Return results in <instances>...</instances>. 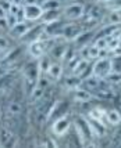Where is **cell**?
Here are the masks:
<instances>
[{"mask_svg": "<svg viewBox=\"0 0 121 148\" xmlns=\"http://www.w3.org/2000/svg\"><path fill=\"white\" fill-rule=\"evenodd\" d=\"M29 24H26L25 21H17L11 28H10V36H13L14 39H21L29 31Z\"/></svg>", "mask_w": 121, "mask_h": 148, "instance_id": "9a60e30c", "label": "cell"}, {"mask_svg": "<svg viewBox=\"0 0 121 148\" xmlns=\"http://www.w3.org/2000/svg\"><path fill=\"white\" fill-rule=\"evenodd\" d=\"M88 66H89V62H88V60L85 58V60H79V62L72 68V75H75V76H82L85 71L88 69Z\"/></svg>", "mask_w": 121, "mask_h": 148, "instance_id": "484cf974", "label": "cell"}, {"mask_svg": "<svg viewBox=\"0 0 121 148\" xmlns=\"http://www.w3.org/2000/svg\"><path fill=\"white\" fill-rule=\"evenodd\" d=\"M102 3H104V7L108 8L110 11L121 10V0H106V1H102Z\"/></svg>", "mask_w": 121, "mask_h": 148, "instance_id": "f546056e", "label": "cell"}, {"mask_svg": "<svg viewBox=\"0 0 121 148\" xmlns=\"http://www.w3.org/2000/svg\"><path fill=\"white\" fill-rule=\"evenodd\" d=\"M24 4H36V0H22Z\"/></svg>", "mask_w": 121, "mask_h": 148, "instance_id": "e575fe53", "label": "cell"}, {"mask_svg": "<svg viewBox=\"0 0 121 148\" xmlns=\"http://www.w3.org/2000/svg\"><path fill=\"white\" fill-rule=\"evenodd\" d=\"M40 19L43 21V24H49V22L58 21V19H60V8H57V10H47V11H43Z\"/></svg>", "mask_w": 121, "mask_h": 148, "instance_id": "7402d4cb", "label": "cell"}, {"mask_svg": "<svg viewBox=\"0 0 121 148\" xmlns=\"http://www.w3.org/2000/svg\"><path fill=\"white\" fill-rule=\"evenodd\" d=\"M22 11H24V18L28 19V21H36L43 14L42 7L38 6V4H24Z\"/></svg>", "mask_w": 121, "mask_h": 148, "instance_id": "4fadbf2b", "label": "cell"}, {"mask_svg": "<svg viewBox=\"0 0 121 148\" xmlns=\"http://www.w3.org/2000/svg\"><path fill=\"white\" fill-rule=\"evenodd\" d=\"M0 116H1V108H0Z\"/></svg>", "mask_w": 121, "mask_h": 148, "instance_id": "ab89813d", "label": "cell"}, {"mask_svg": "<svg viewBox=\"0 0 121 148\" xmlns=\"http://www.w3.org/2000/svg\"><path fill=\"white\" fill-rule=\"evenodd\" d=\"M107 24L108 25H118V24H121V10H115V11H111L108 14Z\"/></svg>", "mask_w": 121, "mask_h": 148, "instance_id": "83f0119b", "label": "cell"}, {"mask_svg": "<svg viewBox=\"0 0 121 148\" xmlns=\"http://www.w3.org/2000/svg\"><path fill=\"white\" fill-rule=\"evenodd\" d=\"M24 107L19 100H11L6 107V118H17L22 115Z\"/></svg>", "mask_w": 121, "mask_h": 148, "instance_id": "5bb4252c", "label": "cell"}, {"mask_svg": "<svg viewBox=\"0 0 121 148\" xmlns=\"http://www.w3.org/2000/svg\"><path fill=\"white\" fill-rule=\"evenodd\" d=\"M67 53H68V47L64 45H54L53 47L49 49V54L56 60H63L67 57Z\"/></svg>", "mask_w": 121, "mask_h": 148, "instance_id": "d6986e66", "label": "cell"}, {"mask_svg": "<svg viewBox=\"0 0 121 148\" xmlns=\"http://www.w3.org/2000/svg\"><path fill=\"white\" fill-rule=\"evenodd\" d=\"M6 13H7L6 10H4L3 7L0 6V19H1V18H4V17H6Z\"/></svg>", "mask_w": 121, "mask_h": 148, "instance_id": "836d02e7", "label": "cell"}, {"mask_svg": "<svg viewBox=\"0 0 121 148\" xmlns=\"http://www.w3.org/2000/svg\"><path fill=\"white\" fill-rule=\"evenodd\" d=\"M71 127V122L70 119L65 116H61V118H58L56 119L53 125H51V132H53V134L56 136H64Z\"/></svg>", "mask_w": 121, "mask_h": 148, "instance_id": "8fae6325", "label": "cell"}, {"mask_svg": "<svg viewBox=\"0 0 121 148\" xmlns=\"http://www.w3.org/2000/svg\"><path fill=\"white\" fill-rule=\"evenodd\" d=\"M43 33V26H33V28H29V31L21 38V42L22 43H25V45H29L32 42H35V40H39L40 38V35Z\"/></svg>", "mask_w": 121, "mask_h": 148, "instance_id": "2e32d148", "label": "cell"}, {"mask_svg": "<svg viewBox=\"0 0 121 148\" xmlns=\"http://www.w3.org/2000/svg\"><path fill=\"white\" fill-rule=\"evenodd\" d=\"M68 110H70V103L68 101H56V103L53 104L50 112H49L47 121L49 122H54L58 118L65 116L68 114Z\"/></svg>", "mask_w": 121, "mask_h": 148, "instance_id": "52a82bcc", "label": "cell"}, {"mask_svg": "<svg viewBox=\"0 0 121 148\" xmlns=\"http://www.w3.org/2000/svg\"><path fill=\"white\" fill-rule=\"evenodd\" d=\"M64 84H65V87L68 89V90H75L78 87H81V84H82V80L79 79V76H75V75H72V76H68L65 80H64Z\"/></svg>", "mask_w": 121, "mask_h": 148, "instance_id": "cb8c5ba5", "label": "cell"}, {"mask_svg": "<svg viewBox=\"0 0 121 148\" xmlns=\"http://www.w3.org/2000/svg\"><path fill=\"white\" fill-rule=\"evenodd\" d=\"M60 1H72V0H60Z\"/></svg>", "mask_w": 121, "mask_h": 148, "instance_id": "8d00e7d4", "label": "cell"}, {"mask_svg": "<svg viewBox=\"0 0 121 148\" xmlns=\"http://www.w3.org/2000/svg\"><path fill=\"white\" fill-rule=\"evenodd\" d=\"M4 19H6V25L7 28H11V26L18 21L17 19V17L15 15H13V14H10V13H6V17H4Z\"/></svg>", "mask_w": 121, "mask_h": 148, "instance_id": "1f68e13d", "label": "cell"}, {"mask_svg": "<svg viewBox=\"0 0 121 148\" xmlns=\"http://www.w3.org/2000/svg\"><path fill=\"white\" fill-rule=\"evenodd\" d=\"M15 83H17V73L13 69H8V71L6 69L0 75V97L10 93L14 89Z\"/></svg>", "mask_w": 121, "mask_h": 148, "instance_id": "277c9868", "label": "cell"}, {"mask_svg": "<svg viewBox=\"0 0 121 148\" xmlns=\"http://www.w3.org/2000/svg\"><path fill=\"white\" fill-rule=\"evenodd\" d=\"M118 144H120V145H121V134H120V141H118Z\"/></svg>", "mask_w": 121, "mask_h": 148, "instance_id": "74e56055", "label": "cell"}, {"mask_svg": "<svg viewBox=\"0 0 121 148\" xmlns=\"http://www.w3.org/2000/svg\"><path fill=\"white\" fill-rule=\"evenodd\" d=\"M6 71V69H4V68H1V66H0V75H1V73H3V72Z\"/></svg>", "mask_w": 121, "mask_h": 148, "instance_id": "d590c367", "label": "cell"}, {"mask_svg": "<svg viewBox=\"0 0 121 148\" xmlns=\"http://www.w3.org/2000/svg\"><path fill=\"white\" fill-rule=\"evenodd\" d=\"M111 73V62L108 58L100 57L92 68V76L99 77V79H106Z\"/></svg>", "mask_w": 121, "mask_h": 148, "instance_id": "8992f818", "label": "cell"}, {"mask_svg": "<svg viewBox=\"0 0 121 148\" xmlns=\"http://www.w3.org/2000/svg\"><path fill=\"white\" fill-rule=\"evenodd\" d=\"M110 62H111V73L121 75V54L114 56L113 60H110Z\"/></svg>", "mask_w": 121, "mask_h": 148, "instance_id": "f1b7e54d", "label": "cell"}, {"mask_svg": "<svg viewBox=\"0 0 121 148\" xmlns=\"http://www.w3.org/2000/svg\"><path fill=\"white\" fill-rule=\"evenodd\" d=\"M18 144V136L8 127L0 129V147H15Z\"/></svg>", "mask_w": 121, "mask_h": 148, "instance_id": "30bf717a", "label": "cell"}, {"mask_svg": "<svg viewBox=\"0 0 121 148\" xmlns=\"http://www.w3.org/2000/svg\"><path fill=\"white\" fill-rule=\"evenodd\" d=\"M103 18V11L100 10V7L96 6V7H92L90 8V11L86 14V17H85V22L86 24H99V21Z\"/></svg>", "mask_w": 121, "mask_h": 148, "instance_id": "e0dca14e", "label": "cell"}, {"mask_svg": "<svg viewBox=\"0 0 121 148\" xmlns=\"http://www.w3.org/2000/svg\"><path fill=\"white\" fill-rule=\"evenodd\" d=\"M97 1H99V3H102V1H106V0H97Z\"/></svg>", "mask_w": 121, "mask_h": 148, "instance_id": "f35d334b", "label": "cell"}, {"mask_svg": "<svg viewBox=\"0 0 121 148\" xmlns=\"http://www.w3.org/2000/svg\"><path fill=\"white\" fill-rule=\"evenodd\" d=\"M22 51H24V49H22L21 46L17 47V49H11V50H8L3 57L0 58V66H1V68H4V69H10V68H13L14 65L18 62L19 58H21Z\"/></svg>", "mask_w": 121, "mask_h": 148, "instance_id": "5b68a950", "label": "cell"}, {"mask_svg": "<svg viewBox=\"0 0 121 148\" xmlns=\"http://www.w3.org/2000/svg\"><path fill=\"white\" fill-rule=\"evenodd\" d=\"M49 42V40H47ZM47 42H43V40H35V42H32L28 45V56L31 58H35V60H39V58L43 56V53H45V49L46 46H47Z\"/></svg>", "mask_w": 121, "mask_h": 148, "instance_id": "7c38bea8", "label": "cell"}, {"mask_svg": "<svg viewBox=\"0 0 121 148\" xmlns=\"http://www.w3.org/2000/svg\"><path fill=\"white\" fill-rule=\"evenodd\" d=\"M74 91V94H72V98L75 100L76 103H88L89 100H92L93 98V94L90 93V91H88L86 89H75Z\"/></svg>", "mask_w": 121, "mask_h": 148, "instance_id": "ac0fdd59", "label": "cell"}, {"mask_svg": "<svg viewBox=\"0 0 121 148\" xmlns=\"http://www.w3.org/2000/svg\"><path fill=\"white\" fill-rule=\"evenodd\" d=\"M89 126H90V130H92V134L97 136V137H100L106 133V127H104V125L102 123V121H97V119H93V118H90L89 121Z\"/></svg>", "mask_w": 121, "mask_h": 148, "instance_id": "ffe728a7", "label": "cell"}, {"mask_svg": "<svg viewBox=\"0 0 121 148\" xmlns=\"http://www.w3.org/2000/svg\"><path fill=\"white\" fill-rule=\"evenodd\" d=\"M46 73H47V76L50 77L51 80H58L61 77V75H63V66L60 64H50Z\"/></svg>", "mask_w": 121, "mask_h": 148, "instance_id": "44dd1931", "label": "cell"}, {"mask_svg": "<svg viewBox=\"0 0 121 148\" xmlns=\"http://www.w3.org/2000/svg\"><path fill=\"white\" fill-rule=\"evenodd\" d=\"M8 50H10V43H8V40H7L6 38H3V36H0V57L4 56Z\"/></svg>", "mask_w": 121, "mask_h": 148, "instance_id": "4dcf8cb0", "label": "cell"}, {"mask_svg": "<svg viewBox=\"0 0 121 148\" xmlns=\"http://www.w3.org/2000/svg\"><path fill=\"white\" fill-rule=\"evenodd\" d=\"M90 35H92V32H89V31H83V32L74 40V43H75L76 47H79V49H81V47H86V46L89 45V40L92 39Z\"/></svg>", "mask_w": 121, "mask_h": 148, "instance_id": "603a6c76", "label": "cell"}, {"mask_svg": "<svg viewBox=\"0 0 121 148\" xmlns=\"http://www.w3.org/2000/svg\"><path fill=\"white\" fill-rule=\"evenodd\" d=\"M74 127H75L76 134L79 136V138H81L82 143H88L92 140L93 134H92V130H90L88 119H85L83 116H76L74 119Z\"/></svg>", "mask_w": 121, "mask_h": 148, "instance_id": "3957f363", "label": "cell"}, {"mask_svg": "<svg viewBox=\"0 0 121 148\" xmlns=\"http://www.w3.org/2000/svg\"><path fill=\"white\" fill-rule=\"evenodd\" d=\"M0 6L3 7V8L6 10L7 13H8V10H10V6H11V3H10L8 0H3V1H0Z\"/></svg>", "mask_w": 121, "mask_h": 148, "instance_id": "d6a6232c", "label": "cell"}, {"mask_svg": "<svg viewBox=\"0 0 121 148\" xmlns=\"http://www.w3.org/2000/svg\"><path fill=\"white\" fill-rule=\"evenodd\" d=\"M104 118H106L107 123L114 125V126H117L121 122V114H120V111H117V110H110L108 112H106Z\"/></svg>", "mask_w": 121, "mask_h": 148, "instance_id": "d4e9b609", "label": "cell"}, {"mask_svg": "<svg viewBox=\"0 0 121 148\" xmlns=\"http://www.w3.org/2000/svg\"><path fill=\"white\" fill-rule=\"evenodd\" d=\"M22 75H24V90L26 94H29L38 84L40 79V66L39 61L35 58H31L22 68Z\"/></svg>", "mask_w": 121, "mask_h": 148, "instance_id": "6da1fadb", "label": "cell"}, {"mask_svg": "<svg viewBox=\"0 0 121 148\" xmlns=\"http://www.w3.org/2000/svg\"><path fill=\"white\" fill-rule=\"evenodd\" d=\"M60 6H61V1H60V0H43L42 4H40L43 11H47V10H57V8H60Z\"/></svg>", "mask_w": 121, "mask_h": 148, "instance_id": "4316f807", "label": "cell"}, {"mask_svg": "<svg viewBox=\"0 0 121 148\" xmlns=\"http://www.w3.org/2000/svg\"><path fill=\"white\" fill-rule=\"evenodd\" d=\"M83 31H85V28L78 24H67V25H64L63 31H61V36L67 42H74Z\"/></svg>", "mask_w": 121, "mask_h": 148, "instance_id": "9c48e42d", "label": "cell"}, {"mask_svg": "<svg viewBox=\"0 0 121 148\" xmlns=\"http://www.w3.org/2000/svg\"><path fill=\"white\" fill-rule=\"evenodd\" d=\"M63 14L65 18L71 19V21L79 19V18H82L83 14H85V6L81 4V3H71V4L64 7Z\"/></svg>", "mask_w": 121, "mask_h": 148, "instance_id": "ba28073f", "label": "cell"}, {"mask_svg": "<svg viewBox=\"0 0 121 148\" xmlns=\"http://www.w3.org/2000/svg\"><path fill=\"white\" fill-rule=\"evenodd\" d=\"M56 103V100L50 96H43L38 103L35 104V119L39 125L47 122V116H49V112H50L53 104Z\"/></svg>", "mask_w": 121, "mask_h": 148, "instance_id": "7a4b0ae2", "label": "cell"}]
</instances>
